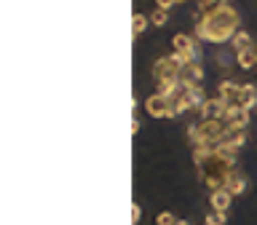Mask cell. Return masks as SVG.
Instances as JSON below:
<instances>
[{
  "label": "cell",
  "mask_w": 257,
  "mask_h": 225,
  "mask_svg": "<svg viewBox=\"0 0 257 225\" xmlns=\"http://www.w3.org/2000/svg\"><path fill=\"white\" fill-rule=\"evenodd\" d=\"M236 62H238L241 70H252L254 64H257V51H254V46L246 48V51H238V54H236Z\"/></svg>",
  "instance_id": "2e32d148"
},
{
  "label": "cell",
  "mask_w": 257,
  "mask_h": 225,
  "mask_svg": "<svg viewBox=\"0 0 257 225\" xmlns=\"http://www.w3.org/2000/svg\"><path fill=\"white\" fill-rule=\"evenodd\" d=\"M140 217H142V209H140V204H132V222L137 225V222H140Z\"/></svg>",
  "instance_id": "7402d4cb"
},
{
  "label": "cell",
  "mask_w": 257,
  "mask_h": 225,
  "mask_svg": "<svg viewBox=\"0 0 257 225\" xmlns=\"http://www.w3.org/2000/svg\"><path fill=\"white\" fill-rule=\"evenodd\" d=\"M137 132H140V118L132 121V134H137Z\"/></svg>",
  "instance_id": "cb8c5ba5"
},
{
  "label": "cell",
  "mask_w": 257,
  "mask_h": 225,
  "mask_svg": "<svg viewBox=\"0 0 257 225\" xmlns=\"http://www.w3.org/2000/svg\"><path fill=\"white\" fill-rule=\"evenodd\" d=\"M209 201H212V212H228L230 204H233V193L230 190H212V196H209Z\"/></svg>",
  "instance_id": "8fae6325"
},
{
  "label": "cell",
  "mask_w": 257,
  "mask_h": 225,
  "mask_svg": "<svg viewBox=\"0 0 257 225\" xmlns=\"http://www.w3.org/2000/svg\"><path fill=\"white\" fill-rule=\"evenodd\" d=\"M228 132L230 129L225 126V121H201V124L188 129V137H190L193 150L196 148H217V145H222Z\"/></svg>",
  "instance_id": "3957f363"
},
{
  "label": "cell",
  "mask_w": 257,
  "mask_h": 225,
  "mask_svg": "<svg viewBox=\"0 0 257 225\" xmlns=\"http://www.w3.org/2000/svg\"><path fill=\"white\" fill-rule=\"evenodd\" d=\"M225 190H230L233 196H241V193L246 190V177L236 169V172H233V174L228 177V182H225Z\"/></svg>",
  "instance_id": "5bb4252c"
},
{
  "label": "cell",
  "mask_w": 257,
  "mask_h": 225,
  "mask_svg": "<svg viewBox=\"0 0 257 225\" xmlns=\"http://www.w3.org/2000/svg\"><path fill=\"white\" fill-rule=\"evenodd\" d=\"M145 110H148V116H153V118H169L172 102H169L166 96H161V94L156 91V94H150L148 99H145Z\"/></svg>",
  "instance_id": "8992f818"
},
{
  "label": "cell",
  "mask_w": 257,
  "mask_h": 225,
  "mask_svg": "<svg viewBox=\"0 0 257 225\" xmlns=\"http://www.w3.org/2000/svg\"><path fill=\"white\" fill-rule=\"evenodd\" d=\"M180 83L182 86H201L204 83V64L201 62H185V67L180 72Z\"/></svg>",
  "instance_id": "ba28073f"
},
{
  "label": "cell",
  "mask_w": 257,
  "mask_h": 225,
  "mask_svg": "<svg viewBox=\"0 0 257 225\" xmlns=\"http://www.w3.org/2000/svg\"><path fill=\"white\" fill-rule=\"evenodd\" d=\"M230 48H233V54H238V51H246V48H252V35H249L246 30H238L236 35H233V40H230Z\"/></svg>",
  "instance_id": "9a60e30c"
},
{
  "label": "cell",
  "mask_w": 257,
  "mask_h": 225,
  "mask_svg": "<svg viewBox=\"0 0 257 225\" xmlns=\"http://www.w3.org/2000/svg\"><path fill=\"white\" fill-rule=\"evenodd\" d=\"M172 6H177V0H156V8H164V11H169Z\"/></svg>",
  "instance_id": "603a6c76"
},
{
  "label": "cell",
  "mask_w": 257,
  "mask_h": 225,
  "mask_svg": "<svg viewBox=\"0 0 257 225\" xmlns=\"http://www.w3.org/2000/svg\"><path fill=\"white\" fill-rule=\"evenodd\" d=\"M238 11L233 8L230 3L217 8L212 14H204L201 19H196V38L198 40H206V43H217V46H225L230 43L233 35L238 32Z\"/></svg>",
  "instance_id": "7a4b0ae2"
},
{
  "label": "cell",
  "mask_w": 257,
  "mask_h": 225,
  "mask_svg": "<svg viewBox=\"0 0 257 225\" xmlns=\"http://www.w3.org/2000/svg\"><path fill=\"white\" fill-rule=\"evenodd\" d=\"M249 118H252V113L244 110V107H238V104H233V107L225 110V126L228 129H246L249 126Z\"/></svg>",
  "instance_id": "9c48e42d"
},
{
  "label": "cell",
  "mask_w": 257,
  "mask_h": 225,
  "mask_svg": "<svg viewBox=\"0 0 257 225\" xmlns=\"http://www.w3.org/2000/svg\"><path fill=\"white\" fill-rule=\"evenodd\" d=\"M156 225H177V220H174V214H172V212H158Z\"/></svg>",
  "instance_id": "44dd1931"
},
{
  "label": "cell",
  "mask_w": 257,
  "mask_h": 225,
  "mask_svg": "<svg viewBox=\"0 0 257 225\" xmlns=\"http://www.w3.org/2000/svg\"><path fill=\"white\" fill-rule=\"evenodd\" d=\"M196 6H198L201 16H204V14H212V11H217V8L228 6V0H196Z\"/></svg>",
  "instance_id": "e0dca14e"
},
{
  "label": "cell",
  "mask_w": 257,
  "mask_h": 225,
  "mask_svg": "<svg viewBox=\"0 0 257 225\" xmlns=\"http://www.w3.org/2000/svg\"><path fill=\"white\" fill-rule=\"evenodd\" d=\"M174 54L182 56V62H201V46L196 35H188V32H177L172 38Z\"/></svg>",
  "instance_id": "5b68a950"
},
{
  "label": "cell",
  "mask_w": 257,
  "mask_h": 225,
  "mask_svg": "<svg viewBox=\"0 0 257 225\" xmlns=\"http://www.w3.org/2000/svg\"><path fill=\"white\" fill-rule=\"evenodd\" d=\"M225 212H209L206 214V220H204V225H225Z\"/></svg>",
  "instance_id": "ffe728a7"
},
{
  "label": "cell",
  "mask_w": 257,
  "mask_h": 225,
  "mask_svg": "<svg viewBox=\"0 0 257 225\" xmlns=\"http://www.w3.org/2000/svg\"><path fill=\"white\" fill-rule=\"evenodd\" d=\"M150 22L156 24V27H164V24L169 22V11H164V8H156V11L150 14Z\"/></svg>",
  "instance_id": "d6986e66"
},
{
  "label": "cell",
  "mask_w": 257,
  "mask_h": 225,
  "mask_svg": "<svg viewBox=\"0 0 257 225\" xmlns=\"http://www.w3.org/2000/svg\"><path fill=\"white\" fill-rule=\"evenodd\" d=\"M225 110H228V104H225L220 96H209L198 113H201V121H222Z\"/></svg>",
  "instance_id": "52a82bcc"
},
{
  "label": "cell",
  "mask_w": 257,
  "mask_h": 225,
  "mask_svg": "<svg viewBox=\"0 0 257 225\" xmlns=\"http://www.w3.org/2000/svg\"><path fill=\"white\" fill-rule=\"evenodd\" d=\"M177 225H190L188 220H177Z\"/></svg>",
  "instance_id": "d4e9b609"
},
{
  "label": "cell",
  "mask_w": 257,
  "mask_h": 225,
  "mask_svg": "<svg viewBox=\"0 0 257 225\" xmlns=\"http://www.w3.org/2000/svg\"><path fill=\"white\" fill-rule=\"evenodd\" d=\"M177 3H188V0H177Z\"/></svg>",
  "instance_id": "484cf974"
},
{
  "label": "cell",
  "mask_w": 257,
  "mask_h": 225,
  "mask_svg": "<svg viewBox=\"0 0 257 225\" xmlns=\"http://www.w3.org/2000/svg\"><path fill=\"white\" fill-rule=\"evenodd\" d=\"M217 96L228 104V107H233V104H238V96H241V83H236V80H222L220 86H217Z\"/></svg>",
  "instance_id": "30bf717a"
},
{
  "label": "cell",
  "mask_w": 257,
  "mask_h": 225,
  "mask_svg": "<svg viewBox=\"0 0 257 225\" xmlns=\"http://www.w3.org/2000/svg\"><path fill=\"white\" fill-rule=\"evenodd\" d=\"M182 67H185L182 56L172 54V56H161V59L153 64L150 72H153V80H156V83H164V80H180Z\"/></svg>",
  "instance_id": "277c9868"
},
{
  "label": "cell",
  "mask_w": 257,
  "mask_h": 225,
  "mask_svg": "<svg viewBox=\"0 0 257 225\" xmlns=\"http://www.w3.org/2000/svg\"><path fill=\"white\" fill-rule=\"evenodd\" d=\"M222 145L228 150H238V148H244L246 145V129H230L228 137L222 140Z\"/></svg>",
  "instance_id": "4fadbf2b"
},
{
  "label": "cell",
  "mask_w": 257,
  "mask_h": 225,
  "mask_svg": "<svg viewBox=\"0 0 257 225\" xmlns=\"http://www.w3.org/2000/svg\"><path fill=\"white\" fill-rule=\"evenodd\" d=\"M257 104V86L254 83H241V96H238V107H244L252 113Z\"/></svg>",
  "instance_id": "7c38bea8"
},
{
  "label": "cell",
  "mask_w": 257,
  "mask_h": 225,
  "mask_svg": "<svg viewBox=\"0 0 257 225\" xmlns=\"http://www.w3.org/2000/svg\"><path fill=\"white\" fill-rule=\"evenodd\" d=\"M148 22H150V16H145V14H134L132 16V35L134 38H140L145 27H148Z\"/></svg>",
  "instance_id": "ac0fdd59"
},
{
  "label": "cell",
  "mask_w": 257,
  "mask_h": 225,
  "mask_svg": "<svg viewBox=\"0 0 257 225\" xmlns=\"http://www.w3.org/2000/svg\"><path fill=\"white\" fill-rule=\"evenodd\" d=\"M193 161L198 166L201 180L206 182L209 190H222L228 177L236 172V150H228L225 145L217 148H196Z\"/></svg>",
  "instance_id": "6da1fadb"
}]
</instances>
